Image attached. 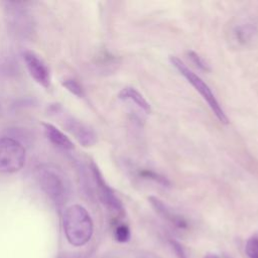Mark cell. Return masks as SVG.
Returning a JSON list of instances; mask_svg holds the SVG:
<instances>
[{"instance_id": "1", "label": "cell", "mask_w": 258, "mask_h": 258, "mask_svg": "<svg viewBox=\"0 0 258 258\" xmlns=\"http://www.w3.org/2000/svg\"><path fill=\"white\" fill-rule=\"evenodd\" d=\"M62 225L66 238L73 246H83L92 238L93 220L89 212L81 205H72L64 210Z\"/></svg>"}, {"instance_id": "2", "label": "cell", "mask_w": 258, "mask_h": 258, "mask_svg": "<svg viewBox=\"0 0 258 258\" xmlns=\"http://www.w3.org/2000/svg\"><path fill=\"white\" fill-rule=\"evenodd\" d=\"M36 177L41 189L57 207L67 203L70 183L59 169L50 164H41L36 168Z\"/></svg>"}, {"instance_id": "3", "label": "cell", "mask_w": 258, "mask_h": 258, "mask_svg": "<svg viewBox=\"0 0 258 258\" xmlns=\"http://www.w3.org/2000/svg\"><path fill=\"white\" fill-rule=\"evenodd\" d=\"M169 61L172 64V67H174L178 71V73L181 76H183L186 79V81L201 94V96L207 102L212 112L217 117V119L223 124H228L229 120L225 111L223 110L214 93L212 92L211 88L205 83V81H203V79L200 76L190 71L177 56L169 55Z\"/></svg>"}, {"instance_id": "4", "label": "cell", "mask_w": 258, "mask_h": 258, "mask_svg": "<svg viewBox=\"0 0 258 258\" xmlns=\"http://www.w3.org/2000/svg\"><path fill=\"white\" fill-rule=\"evenodd\" d=\"M26 150L17 139L0 138V173H15L25 164Z\"/></svg>"}, {"instance_id": "5", "label": "cell", "mask_w": 258, "mask_h": 258, "mask_svg": "<svg viewBox=\"0 0 258 258\" xmlns=\"http://www.w3.org/2000/svg\"><path fill=\"white\" fill-rule=\"evenodd\" d=\"M5 5V18L11 32L19 37H30L34 32L31 13L19 2H6Z\"/></svg>"}, {"instance_id": "6", "label": "cell", "mask_w": 258, "mask_h": 258, "mask_svg": "<svg viewBox=\"0 0 258 258\" xmlns=\"http://www.w3.org/2000/svg\"><path fill=\"white\" fill-rule=\"evenodd\" d=\"M90 169L97 189V195L101 203L116 218H122L125 215V210L121 200L117 197L115 191L109 186V184L103 178L100 169L94 162H91Z\"/></svg>"}, {"instance_id": "7", "label": "cell", "mask_w": 258, "mask_h": 258, "mask_svg": "<svg viewBox=\"0 0 258 258\" xmlns=\"http://www.w3.org/2000/svg\"><path fill=\"white\" fill-rule=\"evenodd\" d=\"M63 126L84 147H91L97 143L98 136L94 129L81 120L68 116L64 118Z\"/></svg>"}, {"instance_id": "8", "label": "cell", "mask_w": 258, "mask_h": 258, "mask_svg": "<svg viewBox=\"0 0 258 258\" xmlns=\"http://www.w3.org/2000/svg\"><path fill=\"white\" fill-rule=\"evenodd\" d=\"M23 59L29 75L41 87L47 89L50 86V73L46 63L33 51L25 50Z\"/></svg>"}, {"instance_id": "9", "label": "cell", "mask_w": 258, "mask_h": 258, "mask_svg": "<svg viewBox=\"0 0 258 258\" xmlns=\"http://www.w3.org/2000/svg\"><path fill=\"white\" fill-rule=\"evenodd\" d=\"M258 36V27L250 21L236 24L230 31V40L237 47H247L254 43Z\"/></svg>"}, {"instance_id": "10", "label": "cell", "mask_w": 258, "mask_h": 258, "mask_svg": "<svg viewBox=\"0 0 258 258\" xmlns=\"http://www.w3.org/2000/svg\"><path fill=\"white\" fill-rule=\"evenodd\" d=\"M148 202L150 203L153 210L156 212L158 216H160L163 220L170 223L172 226H174L177 229H186L187 228V222L186 220L173 212L166 204H164L161 200H159L156 197L150 196L148 198Z\"/></svg>"}, {"instance_id": "11", "label": "cell", "mask_w": 258, "mask_h": 258, "mask_svg": "<svg viewBox=\"0 0 258 258\" xmlns=\"http://www.w3.org/2000/svg\"><path fill=\"white\" fill-rule=\"evenodd\" d=\"M42 126L44 135L51 144L62 150H73L75 148L72 140L55 126L50 123H42Z\"/></svg>"}, {"instance_id": "12", "label": "cell", "mask_w": 258, "mask_h": 258, "mask_svg": "<svg viewBox=\"0 0 258 258\" xmlns=\"http://www.w3.org/2000/svg\"><path fill=\"white\" fill-rule=\"evenodd\" d=\"M119 98L124 101H129L135 106H137L141 111H143L145 114L150 113L151 108L149 103L146 101V99L134 88L132 87H125L119 92Z\"/></svg>"}, {"instance_id": "13", "label": "cell", "mask_w": 258, "mask_h": 258, "mask_svg": "<svg viewBox=\"0 0 258 258\" xmlns=\"http://www.w3.org/2000/svg\"><path fill=\"white\" fill-rule=\"evenodd\" d=\"M137 175L140 178L151 180V181H153V182H155V183H157L161 186H164V187H169L170 186V181L165 176H163L162 174H160V173H158L154 170L141 168V169H138Z\"/></svg>"}, {"instance_id": "14", "label": "cell", "mask_w": 258, "mask_h": 258, "mask_svg": "<svg viewBox=\"0 0 258 258\" xmlns=\"http://www.w3.org/2000/svg\"><path fill=\"white\" fill-rule=\"evenodd\" d=\"M61 85L69 91L71 92L73 95L79 97V98H83L85 96L84 93V89L82 87V85L75 79L72 78H68L61 81Z\"/></svg>"}, {"instance_id": "15", "label": "cell", "mask_w": 258, "mask_h": 258, "mask_svg": "<svg viewBox=\"0 0 258 258\" xmlns=\"http://www.w3.org/2000/svg\"><path fill=\"white\" fill-rule=\"evenodd\" d=\"M114 237L116 241L125 243L130 239V229L126 224H118L114 229Z\"/></svg>"}, {"instance_id": "16", "label": "cell", "mask_w": 258, "mask_h": 258, "mask_svg": "<svg viewBox=\"0 0 258 258\" xmlns=\"http://www.w3.org/2000/svg\"><path fill=\"white\" fill-rule=\"evenodd\" d=\"M245 252L249 258H258V236H252L247 240Z\"/></svg>"}, {"instance_id": "17", "label": "cell", "mask_w": 258, "mask_h": 258, "mask_svg": "<svg viewBox=\"0 0 258 258\" xmlns=\"http://www.w3.org/2000/svg\"><path fill=\"white\" fill-rule=\"evenodd\" d=\"M186 55L187 57L191 60V62L201 71L204 72H209L210 68L209 64L204 60V58H202V56H200V54H198L196 51L194 50H187L186 51Z\"/></svg>"}, {"instance_id": "18", "label": "cell", "mask_w": 258, "mask_h": 258, "mask_svg": "<svg viewBox=\"0 0 258 258\" xmlns=\"http://www.w3.org/2000/svg\"><path fill=\"white\" fill-rule=\"evenodd\" d=\"M169 243H170V246H171L176 258H187L184 248L182 247V245L179 242H177L175 240H169Z\"/></svg>"}, {"instance_id": "19", "label": "cell", "mask_w": 258, "mask_h": 258, "mask_svg": "<svg viewBox=\"0 0 258 258\" xmlns=\"http://www.w3.org/2000/svg\"><path fill=\"white\" fill-rule=\"evenodd\" d=\"M205 258H220V257L217 256V255H215V254H207V255L205 256Z\"/></svg>"}, {"instance_id": "20", "label": "cell", "mask_w": 258, "mask_h": 258, "mask_svg": "<svg viewBox=\"0 0 258 258\" xmlns=\"http://www.w3.org/2000/svg\"><path fill=\"white\" fill-rule=\"evenodd\" d=\"M0 108H1V106H0Z\"/></svg>"}]
</instances>
